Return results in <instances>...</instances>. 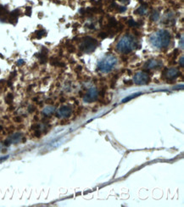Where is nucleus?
I'll return each instance as SVG.
<instances>
[{"instance_id":"nucleus-5","label":"nucleus","mask_w":184,"mask_h":207,"mask_svg":"<svg viewBox=\"0 0 184 207\" xmlns=\"http://www.w3.org/2000/svg\"><path fill=\"white\" fill-rule=\"evenodd\" d=\"M151 81L150 75L147 72L139 71L137 72L133 76V83L136 85H147Z\"/></svg>"},{"instance_id":"nucleus-12","label":"nucleus","mask_w":184,"mask_h":207,"mask_svg":"<svg viewBox=\"0 0 184 207\" xmlns=\"http://www.w3.org/2000/svg\"><path fill=\"white\" fill-rule=\"evenodd\" d=\"M55 107H53V106H48V107H46V108H44L43 109V114L47 116L48 115H51V114H53L54 112H55Z\"/></svg>"},{"instance_id":"nucleus-13","label":"nucleus","mask_w":184,"mask_h":207,"mask_svg":"<svg viewBox=\"0 0 184 207\" xmlns=\"http://www.w3.org/2000/svg\"><path fill=\"white\" fill-rule=\"evenodd\" d=\"M160 18V12L158 10H154L152 13H151V15H150V20L152 21H156L159 20Z\"/></svg>"},{"instance_id":"nucleus-21","label":"nucleus","mask_w":184,"mask_h":207,"mask_svg":"<svg viewBox=\"0 0 184 207\" xmlns=\"http://www.w3.org/2000/svg\"><path fill=\"white\" fill-rule=\"evenodd\" d=\"M31 14H32V8L27 7V9H26V14L30 16V15H31Z\"/></svg>"},{"instance_id":"nucleus-14","label":"nucleus","mask_w":184,"mask_h":207,"mask_svg":"<svg viewBox=\"0 0 184 207\" xmlns=\"http://www.w3.org/2000/svg\"><path fill=\"white\" fill-rule=\"evenodd\" d=\"M45 36H46V32H45L43 29L38 30V31H37V32H35V37H36V38H37V39H40L42 37H45Z\"/></svg>"},{"instance_id":"nucleus-4","label":"nucleus","mask_w":184,"mask_h":207,"mask_svg":"<svg viewBox=\"0 0 184 207\" xmlns=\"http://www.w3.org/2000/svg\"><path fill=\"white\" fill-rule=\"evenodd\" d=\"M97 46H98V41L96 39L91 37H85L82 39L79 48L83 53L90 54L95 50Z\"/></svg>"},{"instance_id":"nucleus-23","label":"nucleus","mask_w":184,"mask_h":207,"mask_svg":"<svg viewBox=\"0 0 184 207\" xmlns=\"http://www.w3.org/2000/svg\"><path fill=\"white\" fill-rule=\"evenodd\" d=\"M183 56H182L181 57V60H180V62H179V64L181 65V67H183L184 66V63H183Z\"/></svg>"},{"instance_id":"nucleus-8","label":"nucleus","mask_w":184,"mask_h":207,"mask_svg":"<svg viewBox=\"0 0 184 207\" xmlns=\"http://www.w3.org/2000/svg\"><path fill=\"white\" fill-rule=\"evenodd\" d=\"M71 115V108L67 105H63L61 106L57 112V117H64L68 118Z\"/></svg>"},{"instance_id":"nucleus-22","label":"nucleus","mask_w":184,"mask_h":207,"mask_svg":"<svg viewBox=\"0 0 184 207\" xmlns=\"http://www.w3.org/2000/svg\"><path fill=\"white\" fill-rule=\"evenodd\" d=\"M118 1L121 2V3H122L124 4H128L130 3V0H118Z\"/></svg>"},{"instance_id":"nucleus-20","label":"nucleus","mask_w":184,"mask_h":207,"mask_svg":"<svg viewBox=\"0 0 184 207\" xmlns=\"http://www.w3.org/2000/svg\"><path fill=\"white\" fill-rule=\"evenodd\" d=\"M107 37H108V33H107V32H100V33L98 34V37H100V38H102V39L106 38Z\"/></svg>"},{"instance_id":"nucleus-15","label":"nucleus","mask_w":184,"mask_h":207,"mask_svg":"<svg viewBox=\"0 0 184 207\" xmlns=\"http://www.w3.org/2000/svg\"><path fill=\"white\" fill-rule=\"evenodd\" d=\"M141 94V93H134V94H132V95H130V96H127L126 98H125L124 99L122 100V103H126V102H128L129 100H131V99H133L134 98H136V97L139 96Z\"/></svg>"},{"instance_id":"nucleus-10","label":"nucleus","mask_w":184,"mask_h":207,"mask_svg":"<svg viewBox=\"0 0 184 207\" xmlns=\"http://www.w3.org/2000/svg\"><path fill=\"white\" fill-rule=\"evenodd\" d=\"M19 14H20V10H19V9H15L14 11H12V12L9 14V19H8L9 22H10V23H12V24H15V23L17 22Z\"/></svg>"},{"instance_id":"nucleus-27","label":"nucleus","mask_w":184,"mask_h":207,"mask_svg":"<svg viewBox=\"0 0 184 207\" xmlns=\"http://www.w3.org/2000/svg\"><path fill=\"white\" fill-rule=\"evenodd\" d=\"M8 158H9V156H4V157H0V162H2V161H4V160H7Z\"/></svg>"},{"instance_id":"nucleus-30","label":"nucleus","mask_w":184,"mask_h":207,"mask_svg":"<svg viewBox=\"0 0 184 207\" xmlns=\"http://www.w3.org/2000/svg\"><path fill=\"white\" fill-rule=\"evenodd\" d=\"M35 110L33 109V107H32H32H31V106L29 107V112H33Z\"/></svg>"},{"instance_id":"nucleus-1","label":"nucleus","mask_w":184,"mask_h":207,"mask_svg":"<svg viewBox=\"0 0 184 207\" xmlns=\"http://www.w3.org/2000/svg\"><path fill=\"white\" fill-rule=\"evenodd\" d=\"M170 34L165 30H159L150 35V43L156 48H167L170 42Z\"/></svg>"},{"instance_id":"nucleus-9","label":"nucleus","mask_w":184,"mask_h":207,"mask_svg":"<svg viewBox=\"0 0 184 207\" xmlns=\"http://www.w3.org/2000/svg\"><path fill=\"white\" fill-rule=\"evenodd\" d=\"M160 66H162V62L161 60H150L144 65V67L148 70L156 69Z\"/></svg>"},{"instance_id":"nucleus-6","label":"nucleus","mask_w":184,"mask_h":207,"mask_svg":"<svg viewBox=\"0 0 184 207\" xmlns=\"http://www.w3.org/2000/svg\"><path fill=\"white\" fill-rule=\"evenodd\" d=\"M98 98V91L96 88H90L83 96V100L86 103L94 102Z\"/></svg>"},{"instance_id":"nucleus-25","label":"nucleus","mask_w":184,"mask_h":207,"mask_svg":"<svg viewBox=\"0 0 184 207\" xmlns=\"http://www.w3.org/2000/svg\"><path fill=\"white\" fill-rule=\"evenodd\" d=\"M23 64H25L23 60H18V62H17V65H23Z\"/></svg>"},{"instance_id":"nucleus-18","label":"nucleus","mask_w":184,"mask_h":207,"mask_svg":"<svg viewBox=\"0 0 184 207\" xmlns=\"http://www.w3.org/2000/svg\"><path fill=\"white\" fill-rule=\"evenodd\" d=\"M128 25H129L130 27H134L138 26V24H137V22H135L134 20H129V21H128Z\"/></svg>"},{"instance_id":"nucleus-2","label":"nucleus","mask_w":184,"mask_h":207,"mask_svg":"<svg viewBox=\"0 0 184 207\" xmlns=\"http://www.w3.org/2000/svg\"><path fill=\"white\" fill-rule=\"evenodd\" d=\"M137 46V44L135 38L132 35L126 34L123 36L116 44V50L122 55H127L131 53Z\"/></svg>"},{"instance_id":"nucleus-11","label":"nucleus","mask_w":184,"mask_h":207,"mask_svg":"<svg viewBox=\"0 0 184 207\" xmlns=\"http://www.w3.org/2000/svg\"><path fill=\"white\" fill-rule=\"evenodd\" d=\"M148 11V5L145 3H142V5L138 8L137 10H135V14H140V15H144L147 14Z\"/></svg>"},{"instance_id":"nucleus-16","label":"nucleus","mask_w":184,"mask_h":207,"mask_svg":"<svg viewBox=\"0 0 184 207\" xmlns=\"http://www.w3.org/2000/svg\"><path fill=\"white\" fill-rule=\"evenodd\" d=\"M8 14L7 9L2 5H0V16H6Z\"/></svg>"},{"instance_id":"nucleus-26","label":"nucleus","mask_w":184,"mask_h":207,"mask_svg":"<svg viewBox=\"0 0 184 207\" xmlns=\"http://www.w3.org/2000/svg\"><path fill=\"white\" fill-rule=\"evenodd\" d=\"M132 83H132V81H126V82L125 81V84H126V85H127V86L132 85Z\"/></svg>"},{"instance_id":"nucleus-19","label":"nucleus","mask_w":184,"mask_h":207,"mask_svg":"<svg viewBox=\"0 0 184 207\" xmlns=\"http://www.w3.org/2000/svg\"><path fill=\"white\" fill-rule=\"evenodd\" d=\"M67 49H68V51L70 53H74L75 51V48L73 45H68L67 46Z\"/></svg>"},{"instance_id":"nucleus-28","label":"nucleus","mask_w":184,"mask_h":207,"mask_svg":"<svg viewBox=\"0 0 184 207\" xmlns=\"http://www.w3.org/2000/svg\"><path fill=\"white\" fill-rule=\"evenodd\" d=\"M81 70H82V66H77L76 69H75V71H76V72H80Z\"/></svg>"},{"instance_id":"nucleus-29","label":"nucleus","mask_w":184,"mask_h":207,"mask_svg":"<svg viewBox=\"0 0 184 207\" xmlns=\"http://www.w3.org/2000/svg\"><path fill=\"white\" fill-rule=\"evenodd\" d=\"M181 48H183V37H182L181 40Z\"/></svg>"},{"instance_id":"nucleus-3","label":"nucleus","mask_w":184,"mask_h":207,"mask_svg":"<svg viewBox=\"0 0 184 207\" xmlns=\"http://www.w3.org/2000/svg\"><path fill=\"white\" fill-rule=\"evenodd\" d=\"M117 62L118 60L116 56L112 55L104 56L98 63V70L103 73H109L115 68V66L117 65Z\"/></svg>"},{"instance_id":"nucleus-17","label":"nucleus","mask_w":184,"mask_h":207,"mask_svg":"<svg viewBox=\"0 0 184 207\" xmlns=\"http://www.w3.org/2000/svg\"><path fill=\"white\" fill-rule=\"evenodd\" d=\"M13 99H14V96H13V94L9 93V94L7 95V97H6V98H5V101H6V103L7 104H11L12 102H13Z\"/></svg>"},{"instance_id":"nucleus-31","label":"nucleus","mask_w":184,"mask_h":207,"mask_svg":"<svg viewBox=\"0 0 184 207\" xmlns=\"http://www.w3.org/2000/svg\"><path fill=\"white\" fill-rule=\"evenodd\" d=\"M15 121H21V118H20V117L15 118Z\"/></svg>"},{"instance_id":"nucleus-7","label":"nucleus","mask_w":184,"mask_h":207,"mask_svg":"<svg viewBox=\"0 0 184 207\" xmlns=\"http://www.w3.org/2000/svg\"><path fill=\"white\" fill-rule=\"evenodd\" d=\"M163 75L165 76L167 80H174L180 75V71L176 67H172L170 69H165L163 71Z\"/></svg>"},{"instance_id":"nucleus-24","label":"nucleus","mask_w":184,"mask_h":207,"mask_svg":"<svg viewBox=\"0 0 184 207\" xmlns=\"http://www.w3.org/2000/svg\"><path fill=\"white\" fill-rule=\"evenodd\" d=\"M126 9V7H118V10H119V12H124Z\"/></svg>"}]
</instances>
